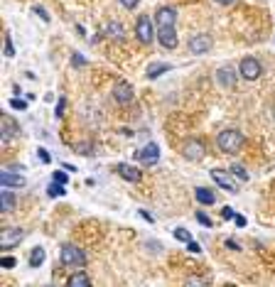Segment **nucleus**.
Instances as JSON below:
<instances>
[{
	"label": "nucleus",
	"mask_w": 275,
	"mask_h": 287,
	"mask_svg": "<svg viewBox=\"0 0 275 287\" xmlns=\"http://www.w3.org/2000/svg\"><path fill=\"white\" fill-rule=\"evenodd\" d=\"M157 37H160V44L167 47V49L177 47V32H175V27H160L157 30Z\"/></svg>",
	"instance_id": "nucleus-12"
},
{
	"label": "nucleus",
	"mask_w": 275,
	"mask_h": 287,
	"mask_svg": "<svg viewBox=\"0 0 275 287\" xmlns=\"http://www.w3.org/2000/svg\"><path fill=\"white\" fill-rule=\"evenodd\" d=\"M118 3H121L123 8H128V10H133V8H135V5L140 3V0H118Z\"/></svg>",
	"instance_id": "nucleus-33"
},
{
	"label": "nucleus",
	"mask_w": 275,
	"mask_h": 287,
	"mask_svg": "<svg viewBox=\"0 0 275 287\" xmlns=\"http://www.w3.org/2000/svg\"><path fill=\"white\" fill-rule=\"evenodd\" d=\"M135 157L143 164H157L160 162V148L155 142H150V145H145L140 152H135Z\"/></svg>",
	"instance_id": "nucleus-9"
},
{
	"label": "nucleus",
	"mask_w": 275,
	"mask_h": 287,
	"mask_svg": "<svg viewBox=\"0 0 275 287\" xmlns=\"http://www.w3.org/2000/svg\"><path fill=\"white\" fill-rule=\"evenodd\" d=\"M20 130H17V123H15L10 116H3V142H8L13 135H17Z\"/></svg>",
	"instance_id": "nucleus-16"
},
{
	"label": "nucleus",
	"mask_w": 275,
	"mask_h": 287,
	"mask_svg": "<svg viewBox=\"0 0 275 287\" xmlns=\"http://www.w3.org/2000/svg\"><path fill=\"white\" fill-rule=\"evenodd\" d=\"M194 196H197V202H199V204H204V206H211V204H214V202H216V196H214V191L204 189V187H199V189L194 191Z\"/></svg>",
	"instance_id": "nucleus-17"
},
{
	"label": "nucleus",
	"mask_w": 275,
	"mask_h": 287,
	"mask_svg": "<svg viewBox=\"0 0 275 287\" xmlns=\"http://www.w3.org/2000/svg\"><path fill=\"white\" fill-rule=\"evenodd\" d=\"M94 148H91V142H84V145H79V155H94Z\"/></svg>",
	"instance_id": "nucleus-31"
},
{
	"label": "nucleus",
	"mask_w": 275,
	"mask_h": 287,
	"mask_svg": "<svg viewBox=\"0 0 275 287\" xmlns=\"http://www.w3.org/2000/svg\"><path fill=\"white\" fill-rule=\"evenodd\" d=\"M187 250H189V253H202V246L194 243V241H189V243H187Z\"/></svg>",
	"instance_id": "nucleus-34"
},
{
	"label": "nucleus",
	"mask_w": 275,
	"mask_h": 287,
	"mask_svg": "<svg viewBox=\"0 0 275 287\" xmlns=\"http://www.w3.org/2000/svg\"><path fill=\"white\" fill-rule=\"evenodd\" d=\"M106 35H108L111 40H123V25L118 20H111L108 25H106Z\"/></svg>",
	"instance_id": "nucleus-18"
},
{
	"label": "nucleus",
	"mask_w": 275,
	"mask_h": 287,
	"mask_svg": "<svg viewBox=\"0 0 275 287\" xmlns=\"http://www.w3.org/2000/svg\"><path fill=\"white\" fill-rule=\"evenodd\" d=\"M118 175H121L123 179H128V182H140V169H135L133 164L121 162L118 164Z\"/></svg>",
	"instance_id": "nucleus-15"
},
{
	"label": "nucleus",
	"mask_w": 275,
	"mask_h": 287,
	"mask_svg": "<svg viewBox=\"0 0 275 287\" xmlns=\"http://www.w3.org/2000/svg\"><path fill=\"white\" fill-rule=\"evenodd\" d=\"M10 108L25 110V108H28V101H22V98H13V101H10Z\"/></svg>",
	"instance_id": "nucleus-26"
},
{
	"label": "nucleus",
	"mask_w": 275,
	"mask_h": 287,
	"mask_svg": "<svg viewBox=\"0 0 275 287\" xmlns=\"http://www.w3.org/2000/svg\"><path fill=\"white\" fill-rule=\"evenodd\" d=\"M155 22H157V30L160 27H175V22H177L175 8H160V10L155 13Z\"/></svg>",
	"instance_id": "nucleus-7"
},
{
	"label": "nucleus",
	"mask_w": 275,
	"mask_h": 287,
	"mask_svg": "<svg viewBox=\"0 0 275 287\" xmlns=\"http://www.w3.org/2000/svg\"><path fill=\"white\" fill-rule=\"evenodd\" d=\"M86 285H91V280L86 277V273H76L69 277V287H86Z\"/></svg>",
	"instance_id": "nucleus-20"
},
{
	"label": "nucleus",
	"mask_w": 275,
	"mask_h": 287,
	"mask_svg": "<svg viewBox=\"0 0 275 287\" xmlns=\"http://www.w3.org/2000/svg\"><path fill=\"white\" fill-rule=\"evenodd\" d=\"M135 32H138V40L143 42V44H150L152 42V22H150V17H140L138 20V25H135Z\"/></svg>",
	"instance_id": "nucleus-10"
},
{
	"label": "nucleus",
	"mask_w": 275,
	"mask_h": 287,
	"mask_svg": "<svg viewBox=\"0 0 275 287\" xmlns=\"http://www.w3.org/2000/svg\"><path fill=\"white\" fill-rule=\"evenodd\" d=\"M13 209H15L13 191H10V187H3V191H0V211L8 214V211H13Z\"/></svg>",
	"instance_id": "nucleus-14"
},
{
	"label": "nucleus",
	"mask_w": 275,
	"mask_h": 287,
	"mask_svg": "<svg viewBox=\"0 0 275 287\" xmlns=\"http://www.w3.org/2000/svg\"><path fill=\"white\" fill-rule=\"evenodd\" d=\"M54 182H62V184H67V182H69V175H67V172H54Z\"/></svg>",
	"instance_id": "nucleus-32"
},
{
	"label": "nucleus",
	"mask_w": 275,
	"mask_h": 287,
	"mask_svg": "<svg viewBox=\"0 0 275 287\" xmlns=\"http://www.w3.org/2000/svg\"><path fill=\"white\" fill-rule=\"evenodd\" d=\"M197 221H199V223H202V226H211V219H209V216H206L204 211H197Z\"/></svg>",
	"instance_id": "nucleus-28"
},
{
	"label": "nucleus",
	"mask_w": 275,
	"mask_h": 287,
	"mask_svg": "<svg viewBox=\"0 0 275 287\" xmlns=\"http://www.w3.org/2000/svg\"><path fill=\"white\" fill-rule=\"evenodd\" d=\"M64 108H67V101H64V98H59V103H57V116H59V118H62Z\"/></svg>",
	"instance_id": "nucleus-36"
},
{
	"label": "nucleus",
	"mask_w": 275,
	"mask_h": 287,
	"mask_svg": "<svg viewBox=\"0 0 275 287\" xmlns=\"http://www.w3.org/2000/svg\"><path fill=\"white\" fill-rule=\"evenodd\" d=\"M241 142H243V135H241L238 130H224V133H219V137H216V145H219V150H224V152H236L241 148Z\"/></svg>",
	"instance_id": "nucleus-1"
},
{
	"label": "nucleus",
	"mask_w": 275,
	"mask_h": 287,
	"mask_svg": "<svg viewBox=\"0 0 275 287\" xmlns=\"http://www.w3.org/2000/svg\"><path fill=\"white\" fill-rule=\"evenodd\" d=\"M211 37L209 35H194L192 40H189V52L192 54H206L209 49H211Z\"/></svg>",
	"instance_id": "nucleus-8"
},
{
	"label": "nucleus",
	"mask_w": 275,
	"mask_h": 287,
	"mask_svg": "<svg viewBox=\"0 0 275 287\" xmlns=\"http://www.w3.org/2000/svg\"><path fill=\"white\" fill-rule=\"evenodd\" d=\"M37 157H40V162H44V164H47V162H52V155H49L47 150H42V148L37 150Z\"/></svg>",
	"instance_id": "nucleus-27"
},
{
	"label": "nucleus",
	"mask_w": 275,
	"mask_h": 287,
	"mask_svg": "<svg viewBox=\"0 0 275 287\" xmlns=\"http://www.w3.org/2000/svg\"><path fill=\"white\" fill-rule=\"evenodd\" d=\"M5 56H15V49H13V40L5 37Z\"/></svg>",
	"instance_id": "nucleus-29"
},
{
	"label": "nucleus",
	"mask_w": 275,
	"mask_h": 287,
	"mask_svg": "<svg viewBox=\"0 0 275 287\" xmlns=\"http://www.w3.org/2000/svg\"><path fill=\"white\" fill-rule=\"evenodd\" d=\"M113 98L121 103V106H125V103H130L133 101V89H130V83H116V89H113Z\"/></svg>",
	"instance_id": "nucleus-11"
},
{
	"label": "nucleus",
	"mask_w": 275,
	"mask_h": 287,
	"mask_svg": "<svg viewBox=\"0 0 275 287\" xmlns=\"http://www.w3.org/2000/svg\"><path fill=\"white\" fill-rule=\"evenodd\" d=\"M231 175L238 177L241 182H248V172H246V167H243V164H238V162L231 164Z\"/></svg>",
	"instance_id": "nucleus-23"
},
{
	"label": "nucleus",
	"mask_w": 275,
	"mask_h": 287,
	"mask_svg": "<svg viewBox=\"0 0 275 287\" xmlns=\"http://www.w3.org/2000/svg\"><path fill=\"white\" fill-rule=\"evenodd\" d=\"M211 179L219 184L221 189L229 191V194H236V191H238V184H236L234 179L229 177V172H224V169H211Z\"/></svg>",
	"instance_id": "nucleus-6"
},
{
	"label": "nucleus",
	"mask_w": 275,
	"mask_h": 287,
	"mask_svg": "<svg viewBox=\"0 0 275 287\" xmlns=\"http://www.w3.org/2000/svg\"><path fill=\"white\" fill-rule=\"evenodd\" d=\"M0 184L3 187H25V177L15 175V172H0Z\"/></svg>",
	"instance_id": "nucleus-13"
},
{
	"label": "nucleus",
	"mask_w": 275,
	"mask_h": 287,
	"mask_svg": "<svg viewBox=\"0 0 275 287\" xmlns=\"http://www.w3.org/2000/svg\"><path fill=\"white\" fill-rule=\"evenodd\" d=\"M175 238H177L179 243H189L192 241V233L187 231V228H175Z\"/></svg>",
	"instance_id": "nucleus-25"
},
{
	"label": "nucleus",
	"mask_w": 275,
	"mask_h": 287,
	"mask_svg": "<svg viewBox=\"0 0 275 287\" xmlns=\"http://www.w3.org/2000/svg\"><path fill=\"white\" fill-rule=\"evenodd\" d=\"M35 13H37V15H40V17H42V20H44V22H49V15H47V13H44V10H42V8H35Z\"/></svg>",
	"instance_id": "nucleus-39"
},
{
	"label": "nucleus",
	"mask_w": 275,
	"mask_h": 287,
	"mask_svg": "<svg viewBox=\"0 0 275 287\" xmlns=\"http://www.w3.org/2000/svg\"><path fill=\"white\" fill-rule=\"evenodd\" d=\"M226 246L231 248V250H241V246H238V243H236V241H226Z\"/></svg>",
	"instance_id": "nucleus-40"
},
{
	"label": "nucleus",
	"mask_w": 275,
	"mask_h": 287,
	"mask_svg": "<svg viewBox=\"0 0 275 287\" xmlns=\"http://www.w3.org/2000/svg\"><path fill=\"white\" fill-rule=\"evenodd\" d=\"M221 214H224V219H236V211L231 209V206H224V209H221Z\"/></svg>",
	"instance_id": "nucleus-30"
},
{
	"label": "nucleus",
	"mask_w": 275,
	"mask_h": 287,
	"mask_svg": "<svg viewBox=\"0 0 275 287\" xmlns=\"http://www.w3.org/2000/svg\"><path fill=\"white\" fill-rule=\"evenodd\" d=\"M189 285H204V280H199V277H189Z\"/></svg>",
	"instance_id": "nucleus-41"
},
{
	"label": "nucleus",
	"mask_w": 275,
	"mask_h": 287,
	"mask_svg": "<svg viewBox=\"0 0 275 287\" xmlns=\"http://www.w3.org/2000/svg\"><path fill=\"white\" fill-rule=\"evenodd\" d=\"M71 62H74V67H84V64H86V59H84L81 54H74L71 56Z\"/></svg>",
	"instance_id": "nucleus-35"
},
{
	"label": "nucleus",
	"mask_w": 275,
	"mask_h": 287,
	"mask_svg": "<svg viewBox=\"0 0 275 287\" xmlns=\"http://www.w3.org/2000/svg\"><path fill=\"white\" fill-rule=\"evenodd\" d=\"M59 258L64 265H84L86 263V253H84L81 248L71 246V243H64L62 250H59Z\"/></svg>",
	"instance_id": "nucleus-2"
},
{
	"label": "nucleus",
	"mask_w": 275,
	"mask_h": 287,
	"mask_svg": "<svg viewBox=\"0 0 275 287\" xmlns=\"http://www.w3.org/2000/svg\"><path fill=\"white\" fill-rule=\"evenodd\" d=\"M236 226H238V228H243V226H246V216H238V214H236Z\"/></svg>",
	"instance_id": "nucleus-38"
},
{
	"label": "nucleus",
	"mask_w": 275,
	"mask_h": 287,
	"mask_svg": "<svg viewBox=\"0 0 275 287\" xmlns=\"http://www.w3.org/2000/svg\"><path fill=\"white\" fill-rule=\"evenodd\" d=\"M216 3H221V5H229V3H234V0H216Z\"/></svg>",
	"instance_id": "nucleus-42"
},
{
	"label": "nucleus",
	"mask_w": 275,
	"mask_h": 287,
	"mask_svg": "<svg viewBox=\"0 0 275 287\" xmlns=\"http://www.w3.org/2000/svg\"><path fill=\"white\" fill-rule=\"evenodd\" d=\"M22 238H25L22 228H5L3 236H0V246H3V250H13L15 246L22 243Z\"/></svg>",
	"instance_id": "nucleus-3"
},
{
	"label": "nucleus",
	"mask_w": 275,
	"mask_h": 287,
	"mask_svg": "<svg viewBox=\"0 0 275 287\" xmlns=\"http://www.w3.org/2000/svg\"><path fill=\"white\" fill-rule=\"evenodd\" d=\"M241 76L248 79V81H256V79L261 76V64H258V59L246 56V59L241 62Z\"/></svg>",
	"instance_id": "nucleus-5"
},
{
	"label": "nucleus",
	"mask_w": 275,
	"mask_h": 287,
	"mask_svg": "<svg viewBox=\"0 0 275 287\" xmlns=\"http://www.w3.org/2000/svg\"><path fill=\"white\" fill-rule=\"evenodd\" d=\"M216 79H219L224 86H231V83H234V71H231L229 67H224V69L219 71V76H216Z\"/></svg>",
	"instance_id": "nucleus-22"
},
{
	"label": "nucleus",
	"mask_w": 275,
	"mask_h": 287,
	"mask_svg": "<svg viewBox=\"0 0 275 287\" xmlns=\"http://www.w3.org/2000/svg\"><path fill=\"white\" fill-rule=\"evenodd\" d=\"M47 194H49V196H62V194H64V184H62V182H52V184L47 187Z\"/></svg>",
	"instance_id": "nucleus-24"
},
{
	"label": "nucleus",
	"mask_w": 275,
	"mask_h": 287,
	"mask_svg": "<svg viewBox=\"0 0 275 287\" xmlns=\"http://www.w3.org/2000/svg\"><path fill=\"white\" fill-rule=\"evenodd\" d=\"M3 268H15V258H10V255L3 258Z\"/></svg>",
	"instance_id": "nucleus-37"
},
{
	"label": "nucleus",
	"mask_w": 275,
	"mask_h": 287,
	"mask_svg": "<svg viewBox=\"0 0 275 287\" xmlns=\"http://www.w3.org/2000/svg\"><path fill=\"white\" fill-rule=\"evenodd\" d=\"M44 258H47L44 250H42V248H35V250L30 253V265H32V268H40L42 263H44Z\"/></svg>",
	"instance_id": "nucleus-21"
},
{
	"label": "nucleus",
	"mask_w": 275,
	"mask_h": 287,
	"mask_svg": "<svg viewBox=\"0 0 275 287\" xmlns=\"http://www.w3.org/2000/svg\"><path fill=\"white\" fill-rule=\"evenodd\" d=\"M182 155L187 157V160H192V162H197V160H202L204 157V145L199 142V140H184V145H182Z\"/></svg>",
	"instance_id": "nucleus-4"
},
{
	"label": "nucleus",
	"mask_w": 275,
	"mask_h": 287,
	"mask_svg": "<svg viewBox=\"0 0 275 287\" xmlns=\"http://www.w3.org/2000/svg\"><path fill=\"white\" fill-rule=\"evenodd\" d=\"M170 64H165V62H155V64H150L148 67V79H157L160 74H165V71H170Z\"/></svg>",
	"instance_id": "nucleus-19"
}]
</instances>
